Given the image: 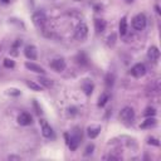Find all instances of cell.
Here are the masks:
<instances>
[{"label":"cell","mask_w":161,"mask_h":161,"mask_svg":"<svg viewBox=\"0 0 161 161\" xmlns=\"http://www.w3.org/2000/svg\"><path fill=\"white\" fill-rule=\"evenodd\" d=\"M119 119L125 125H131L133 122V119H135V111L131 107L122 108V111L119 112Z\"/></svg>","instance_id":"obj_1"},{"label":"cell","mask_w":161,"mask_h":161,"mask_svg":"<svg viewBox=\"0 0 161 161\" xmlns=\"http://www.w3.org/2000/svg\"><path fill=\"white\" fill-rule=\"evenodd\" d=\"M146 24H147V19H146L145 14H141L140 13V14H137L132 19V26H133L135 30H138V31L143 30L146 28Z\"/></svg>","instance_id":"obj_2"},{"label":"cell","mask_w":161,"mask_h":161,"mask_svg":"<svg viewBox=\"0 0 161 161\" xmlns=\"http://www.w3.org/2000/svg\"><path fill=\"white\" fill-rule=\"evenodd\" d=\"M74 35L78 40H84L88 35V26L86 23H79L75 28V31H74Z\"/></svg>","instance_id":"obj_3"},{"label":"cell","mask_w":161,"mask_h":161,"mask_svg":"<svg viewBox=\"0 0 161 161\" xmlns=\"http://www.w3.org/2000/svg\"><path fill=\"white\" fill-rule=\"evenodd\" d=\"M146 73V67L142 63H137L131 68V74L133 77H142Z\"/></svg>","instance_id":"obj_4"},{"label":"cell","mask_w":161,"mask_h":161,"mask_svg":"<svg viewBox=\"0 0 161 161\" xmlns=\"http://www.w3.org/2000/svg\"><path fill=\"white\" fill-rule=\"evenodd\" d=\"M147 58L151 62H157L160 58V50L157 47H150L147 50Z\"/></svg>","instance_id":"obj_5"},{"label":"cell","mask_w":161,"mask_h":161,"mask_svg":"<svg viewBox=\"0 0 161 161\" xmlns=\"http://www.w3.org/2000/svg\"><path fill=\"white\" fill-rule=\"evenodd\" d=\"M45 20H47V16H45V14H44L43 11H36V13H34V15H33V23H34L35 25H38V26L43 25V24L45 23Z\"/></svg>","instance_id":"obj_6"},{"label":"cell","mask_w":161,"mask_h":161,"mask_svg":"<svg viewBox=\"0 0 161 161\" xmlns=\"http://www.w3.org/2000/svg\"><path fill=\"white\" fill-rule=\"evenodd\" d=\"M50 67H52L54 70H57V72H62V70L65 69V62H64L63 59H60V58L53 59V60L50 62Z\"/></svg>","instance_id":"obj_7"},{"label":"cell","mask_w":161,"mask_h":161,"mask_svg":"<svg viewBox=\"0 0 161 161\" xmlns=\"http://www.w3.org/2000/svg\"><path fill=\"white\" fill-rule=\"evenodd\" d=\"M18 122L21 125V126H29L31 123V116L28 113V112H21L19 116H18Z\"/></svg>","instance_id":"obj_8"},{"label":"cell","mask_w":161,"mask_h":161,"mask_svg":"<svg viewBox=\"0 0 161 161\" xmlns=\"http://www.w3.org/2000/svg\"><path fill=\"white\" fill-rule=\"evenodd\" d=\"M24 53H25V57H26L28 59H31V60L36 59V49H35L34 45H28V47H25Z\"/></svg>","instance_id":"obj_9"},{"label":"cell","mask_w":161,"mask_h":161,"mask_svg":"<svg viewBox=\"0 0 161 161\" xmlns=\"http://www.w3.org/2000/svg\"><path fill=\"white\" fill-rule=\"evenodd\" d=\"M25 68L31 70V72H35V73H44L45 72L43 67H40V65H38V64H35L33 62H26L25 63Z\"/></svg>","instance_id":"obj_10"},{"label":"cell","mask_w":161,"mask_h":161,"mask_svg":"<svg viewBox=\"0 0 161 161\" xmlns=\"http://www.w3.org/2000/svg\"><path fill=\"white\" fill-rule=\"evenodd\" d=\"M42 133H43L44 137L50 138L53 136V130H52V127L48 123H43V126H42Z\"/></svg>","instance_id":"obj_11"},{"label":"cell","mask_w":161,"mask_h":161,"mask_svg":"<svg viewBox=\"0 0 161 161\" xmlns=\"http://www.w3.org/2000/svg\"><path fill=\"white\" fill-rule=\"evenodd\" d=\"M158 92H160V84H158V80H155L151 83L148 93H151V96H157Z\"/></svg>","instance_id":"obj_12"},{"label":"cell","mask_w":161,"mask_h":161,"mask_svg":"<svg viewBox=\"0 0 161 161\" xmlns=\"http://www.w3.org/2000/svg\"><path fill=\"white\" fill-rule=\"evenodd\" d=\"M99 131H101V127H98V126H96V127H89V128H88V136H89L91 138H96V137L98 136Z\"/></svg>","instance_id":"obj_13"},{"label":"cell","mask_w":161,"mask_h":161,"mask_svg":"<svg viewBox=\"0 0 161 161\" xmlns=\"http://www.w3.org/2000/svg\"><path fill=\"white\" fill-rule=\"evenodd\" d=\"M94 24H96V30H97L98 33H102V31L104 30V28H106V21H104V20L97 19V20L94 21Z\"/></svg>","instance_id":"obj_14"},{"label":"cell","mask_w":161,"mask_h":161,"mask_svg":"<svg viewBox=\"0 0 161 161\" xmlns=\"http://www.w3.org/2000/svg\"><path fill=\"white\" fill-rule=\"evenodd\" d=\"M119 33L121 35H125L127 33V19L126 18H122L119 21Z\"/></svg>","instance_id":"obj_15"},{"label":"cell","mask_w":161,"mask_h":161,"mask_svg":"<svg viewBox=\"0 0 161 161\" xmlns=\"http://www.w3.org/2000/svg\"><path fill=\"white\" fill-rule=\"evenodd\" d=\"M155 125H156V118L152 116V117H148V118L141 125V127L146 128V127H151V126H155Z\"/></svg>","instance_id":"obj_16"},{"label":"cell","mask_w":161,"mask_h":161,"mask_svg":"<svg viewBox=\"0 0 161 161\" xmlns=\"http://www.w3.org/2000/svg\"><path fill=\"white\" fill-rule=\"evenodd\" d=\"M26 86H28V87H29L30 89L35 91V92H40V91H42V86H40V84H36L35 82L28 80V82H26Z\"/></svg>","instance_id":"obj_17"},{"label":"cell","mask_w":161,"mask_h":161,"mask_svg":"<svg viewBox=\"0 0 161 161\" xmlns=\"http://www.w3.org/2000/svg\"><path fill=\"white\" fill-rule=\"evenodd\" d=\"M82 87H83V89H84L86 94H88V96H89V94L92 93V88H93V86H92V83H91L88 79H86V82L83 83V86H82Z\"/></svg>","instance_id":"obj_18"},{"label":"cell","mask_w":161,"mask_h":161,"mask_svg":"<svg viewBox=\"0 0 161 161\" xmlns=\"http://www.w3.org/2000/svg\"><path fill=\"white\" fill-rule=\"evenodd\" d=\"M39 80H40V84H43V86H45V87H52V84H53V82H52L50 79L45 78V77H40Z\"/></svg>","instance_id":"obj_19"},{"label":"cell","mask_w":161,"mask_h":161,"mask_svg":"<svg viewBox=\"0 0 161 161\" xmlns=\"http://www.w3.org/2000/svg\"><path fill=\"white\" fill-rule=\"evenodd\" d=\"M107 101H108V94L107 93H103L101 97H99V102H98V106H104L106 103H107Z\"/></svg>","instance_id":"obj_20"},{"label":"cell","mask_w":161,"mask_h":161,"mask_svg":"<svg viewBox=\"0 0 161 161\" xmlns=\"http://www.w3.org/2000/svg\"><path fill=\"white\" fill-rule=\"evenodd\" d=\"M155 109L153 108H151V107H148V108H146V112H145V116H147V117H150V116H155Z\"/></svg>","instance_id":"obj_21"},{"label":"cell","mask_w":161,"mask_h":161,"mask_svg":"<svg viewBox=\"0 0 161 161\" xmlns=\"http://www.w3.org/2000/svg\"><path fill=\"white\" fill-rule=\"evenodd\" d=\"M4 65L8 67V68H13V67H14V62H13L11 59H5V60H4Z\"/></svg>","instance_id":"obj_22"},{"label":"cell","mask_w":161,"mask_h":161,"mask_svg":"<svg viewBox=\"0 0 161 161\" xmlns=\"http://www.w3.org/2000/svg\"><path fill=\"white\" fill-rule=\"evenodd\" d=\"M106 160H119V156H114V155H108L104 157Z\"/></svg>","instance_id":"obj_23"},{"label":"cell","mask_w":161,"mask_h":161,"mask_svg":"<svg viewBox=\"0 0 161 161\" xmlns=\"http://www.w3.org/2000/svg\"><path fill=\"white\" fill-rule=\"evenodd\" d=\"M92 150H93V145H91V146H88V147H87V152H86V155H88L89 152H92Z\"/></svg>","instance_id":"obj_24"},{"label":"cell","mask_w":161,"mask_h":161,"mask_svg":"<svg viewBox=\"0 0 161 161\" xmlns=\"http://www.w3.org/2000/svg\"><path fill=\"white\" fill-rule=\"evenodd\" d=\"M8 158H9V160H20V157H19V156H9Z\"/></svg>","instance_id":"obj_25"},{"label":"cell","mask_w":161,"mask_h":161,"mask_svg":"<svg viewBox=\"0 0 161 161\" xmlns=\"http://www.w3.org/2000/svg\"><path fill=\"white\" fill-rule=\"evenodd\" d=\"M75 1H82V0H75Z\"/></svg>","instance_id":"obj_26"}]
</instances>
